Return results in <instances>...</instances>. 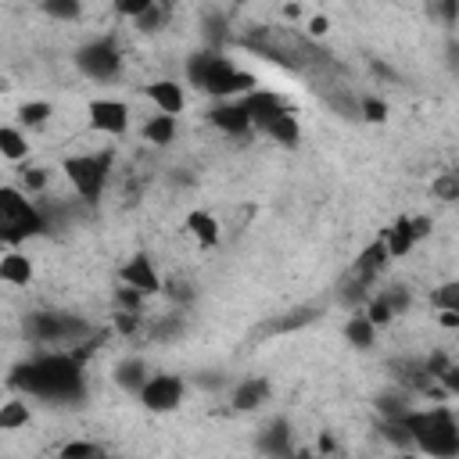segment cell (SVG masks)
Wrapping results in <instances>:
<instances>
[{
    "mask_svg": "<svg viewBox=\"0 0 459 459\" xmlns=\"http://www.w3.org/2000/svg\"><path fill=\"white\" fill-rule=\"evenodd\" d=\"M43 11L50 19H57V22H73V19H80L83 4L80 0H43Z\"/></svg>",
    "mask_w": 459,
    "mask_h": 459,
    "instance_id": "obj_27",
    "label": "cell"
},
{
    "mask_svg": "<svg viewBox=\"0 0 459 459\" xmlns=\"http://www.w3.org/2000/svg\"><path fill=\"white\" fill-rule=\"evenodd\" d=\"M391 262V255H387V244L384 241H373L370 248H363V255L356 258V277L363 280V284H370L384 266Z\"/></svg>",
    "mask_w": 459,
    "mask_h": 459,
    "instance_id": "obj_16",
    "label": "cell"
},
{
    "mask_svg": "<svg viewBox=\"0 0 459 459\" xmlns=\"http://www.w3.org/2000/svg\"><path fill=\"white\" fill-rule=\"evenodd\" d=\"M326 33H331V19H326V15H312V19H309V36L319 40V36H326Z\"/></svg>",
    "mask_w": 459,
    "mask_h": 459,
    "instance_id": "obj_39",
    "label": "cell"
},
{
    "mask_svg": "<svg viewBox=\"0 0 459 459\" xmlns=\"http://www.w3.org/2000/svg\"><path fill=\"white\" fill-rule=\"evenodd\" d=\"M29 155V141L22 137V129L15 126H0V158L8 162H26Z\"/></svg>",
    "mask_w": 459,
    "mask_h": 459,
    "instance_id": "obj_21",
    "label": "cell"
},
{
    "mask_svg": "<svg viewBox=\"0 0 459 459\" xmlns=\"http://www.w3.org/2000/svg\"><path fill=\"white\" fill-rule=\"evenodd\" d=\"M26 424H29V406H26L22 399L0 406V431H19V427H26Z\"/></svg>",
    "mask_w": 459,
    "mask_h": 459,
    "instance_id": "obj_25",
    "label": "cell"
},
{
    "mask_svg": "<svg viewBox=\"0 0 459 459\" xmlns=\"http://www.w3.org/2000/svg\"><path fill=\"white\" fill-rule=\"evenodd\" d=\"M409 223H413V233H417V241L431 233V219H409Z\"/></svg>",
    "mask_w": 459,
    "mask_h": 459,
    "instance_id": "obj_42",
    "label": "cell"
},
{
    "mask_svg": "<svg viewBox=\"0 0 459 459\" xmlns=\"http://www.w3.org/2000/svg\"><path fill=\"white\" fill-rule=\"evenodd\" d=\"M384 244H387V255H391V258H402V255H409V251H413V244H417V233H413V223H409V216L395 219V226H391V230H384Z\"/></svg>",
    "mask_w": 459,
    "mask_h": 459,
    "instance_id": "obj_18",
    "label": "cell"
},
{
    "mask_svg": "<svg viewBox=\"0 0 459 459\" xmlns=\"http://www.w3.org/2000/svg\"><path fill=\"white\" fill-rule=\"evenodd\" d=\"M380 298H384V302L391 305V312H395V316L409 309V291H402V287H395V291H384Z\"/></svg>",
    "mask_w": 459,
    "mask_h": 459,
    "instance_id": "obj_36",
    "label": "cell"
},
{
    "mask_svg": "<svg viewBox=\"0 0 459 459\" xmlns=\"http://www.w3.org/2000/svg\"><path fill=\"white\" fill-rule=\"evenodd\" d=\"M0 87H4V80H0Z\"/></svg>",
    "mask_w": 459,
    "mask_h": 459,
    "instance_id": "obj_46",
    "label": "cell"
},
{
    "mask_svg": "<svg viewBox=\"0 0 459 459\" xmlns=\"http://www.w3.org/2000/svg\"><path fill=\"white\" fill-rule=\"evenodd\" d=\"M359 115H363L366 122H387V104H384L380 97H363V101H359Z\"/></svg>",
    "mask_w": 459,
    "mask_h": 459,
    "instance_id": "obj_30",
    "label": "cell"
},
{
    "mask_svg": "<svg viewBox=\"0 0 459 459\" xmlns=\"http://www.w3.org/2000/svg\"><path fill=\"white\" fill-rule=\"evenodd\" d=\"M399 420H402V427L409 431L413 448L427 452V455H438V459L459 455V424H455L452 409H445V406L427 409V413L406 409Z\"/></svg>",
    "mask_w": 459,
    "mask_h": 459,
    "instance_id": "obj_3",
    "label": "cell"
},
{
    "mask_svg": "<svg viewBox=\"0 0 459 459\" xmlns=\"http://www.w3.org/2000/svg\"><path fill=\"white\" fill-rule=\"evenodd\" d=\"M57 455L61 459H97V455H104V448L94 445V441H69Z\"/></svg>",
    "mask_w": 459,
    "mask_h": 459,
    "instance_id": "obj_29",
    "label": "cell"
},
{
    "mask_svg": "<svg viewBox=\"0 0 459 459\" xmlns=\"http://www.w3.org/2000/svg\"><path fill=\"white\" fill-rule=\"evenodd\" d=\"M187 80L205 90L209 97H219V101H230V97H244L248 90H255V76L237 69V65L230 57H223L216 47L209 50H198V54H190L187 61Z\"/></svg>",
    "mask_w": 459,
    "mask_h": 459,
    "instance_id": "obj_2",
    "label": "cell"
},
{
    "mask_svg": "<svg viewBox=\"0 0 459 459\" xmlns=\"http://www.w3.org/2000/svg\"><path fill=\"white\" fill-rule=\"evenodd\" d=\"M119 280H122L126 287H137L144 298H151V295L162 291V277H158V270L151 266L148 255H134V258H129L126 266L119 270Z\"/></svg>",
    "mask_w": 459,
    "mask_h": 459,
    "instance_id": "obj_12",
    "label": "cell"
},
{
    "mask_svg": "<svg viewBox=\"0 0 459 459\" xmlns=\"http://www.w3.org/2000/svg\"><path fill=\"white\" fill-rule=\"evenodd\" d=\"M43 230H47V223L26 194L19 187H0V241L22 244Z\"/></svg>",
    "mask_w": 459,
    "mask_h": 459,
    "instance_id": "obj_4",
    "label": "cell"
},
{
    "mask_svg": "<svg viewBox=\"0 0 459 459\" xmlns=\"http://www.w3.org/2000/svg\"><path fill=\"white\" fill-rule=\"evenodd\" d=\"M187 230H190V237L198 241L202 248H212V244L219 241V223H216V216H209V212H190V216H187Z\"/></svg>",
    "mask_w": 459,
    "mask_h": 459,
    "instance_id": "obj_20",
    "label": "cell"
},
{
    "mask_svg": "<svg viewBox=\"0 0 459 459\" xmlns=\"http://www.w3.org/2000/svg\"><path fill=\"white\" fill-rule=\"evenodd\" d=\"M162 19H165V8H162L158 0H155V4H151L144 15H137L134 22H137V29H141V33H155V29L162 26Z\"/></svg>",
    "mask_w": 459,
    "mask_h": 459,
    "instance_id": "obj_32",
    "label": "cell"
},
{
    "mask_svg": "<svg viewBox=\"0 0 459 459\" xmlns=\"http://www.w3.org/2000/svg\"><path fill=\"white\" fill-rule=\"evenodd\" d=\"M144 380H148V363L144 359H126V363L115 366V384L122 391H129V395H137V391L144 387Z\"/></svg>",
    "mask_w": 459,
    "mask_h": 459,
    "instance_id": "obj_19",
    "label": "cell"
},
{
    "mask_svg": "<svg viewBox=\"0 0 459 459\" xmlns=\"http://www.w3.org/2000/svg\"><path fill=\"white\" fill-rule=\"evenodd\" d=\"M151 4H155V0H115V11H119L122 19H137V15H144Z\"/></svg>",
    "mask_w": 459,
    "mask_h": 459,
    "instance_id": "obj_33",
    "label": "cell"
},
{
    "mask_svg": "<svg viewBox=\"0 0 459 459\" xmlns=\"http://www.w3.org/2000/svg\"><path fill=\"white\" fill-rule=\"evenodd\" d=\"M111 151H97V155H76V158H65V176H69V183L76 187V194L83 202L97 205L101 194L108 187V172H111Z\"/></svg>",
    "mask_w": 459,
    "mask_h": 459,
    "instance_id": "obj_6",
    "label": "cell"
},
{
    "mask_svg": "<svg viewBox=\"0 0 459 459\" xmlns=\"http://www.w3.org/2000/svg\"><path fill=\"white\" fill-rule=\"evenodd\" d=\"M441 11H445V22L455 26V0H441Z\"/></svg>",
    "mask_w": 459,
    "mask_h": 459,
    "instance_id": "obj_43",
    "label": "cell"
},
{
    "mask_svg": "<svg viewBox=\"0 0 459 459\" xmlns=\"http://www.w3.org/2000/svg\"><path fill=\"white\" fill-rule=\"evenodd\" d=\"M209 119H212V126H219L223 134H230V137H241V134H248V129H251L244 104L233 101V97H230V101H219V104L209 111Z\"/></svg>",
    "mask_w": 459,
    "mask_h": 459,
    "instance_id": "obj_13",
    "label": "cell"
},
{
    "mask_svg": "<svg viewBox=\"0 0 459 459\" xmlns=\"http://www.w3.org/2000/svg\"><path fill=\"white\" fill-rule=\"evenodd\" d=\"M434 194H438V198L441 202H455L459 198V180L448 172V176H441L438 183H434Z\"/></svg>",
    "mask_w": 459,
    "mask_h": 459,
    "instance_id": "obj_35",
    "label": "cell"
},
{
    "mask_svg": "<svg viewBox=\"0 0 459 459\" xmlns=\"http://www.w3.org/2000/svg\"><path fill=\"white\" fill-rule=\"evenodd\" d=\"M262 452H277V455H287L291 452V427L284 420H277L270 427V434L262 438Z\"/></svg>",
    "mask_w": 459,
    "mask_h": 459,
    "instance_id": "obj_26",
    "label": "cell"
},
{
    "mask_svg": "<svg viewBox=\"0 0 459 459\" xmlns=\"http://www.w3.org/2000/svg\"><path fill=\"white\" fill-rule=\"evenodd\" d=\"M87 119L97 134H108V137H122L129 129V108L122 101H111V97H97L87 104Z\"/></svg>",
    "mask_w": 459,
    "mask_h": 459,
    "instance_id": "obj_11",
    "label": "cell"
},
{
    "mask_svg": "<svg viewBox=\"0 0 459 459\" xmlns=\"http://www.w3.org/2000/svg\"><path fill=\"white\" fill-rule=\"evenodd\" d=\"M219 29H223V19H219V15H212V19H209V36H212V40H219Z\"/></svg>",
    "mask_w": 459,
    "mask_h": 459,
    "instance_id": "obj_44",
    "label": "cell"
},
{
    "mask_svg": "<svg viewBox=\"0 0 459 459\" xmlns=\"http://www.w3.org/2000/svg\"><path fill=\"white\" fill-rule=\"evenodd\" d=\"M119 331H122V334H129V331H137V312H129V309H126V312L119 316Z\"/></svg>",
    "mask_w": 459,
    "mask_h": 459,
    "instance_id": "obj_40",
    "label": "cell"
},
{
    "mask_svg": "<svg viewBox=\"0 0 459 459\" xmlns=\"http://www.w3.org/2000/svg\"><path fill=\"white\" fill-rule=\"evenodd\" d=\"M441 326L455 331V326H459V309H441Z\"/></svg>",
    "mask_w": 459,
    "mask_h": 459,
    "instance_id": "obj_41",
    "label": "cell"
},
{
    "mask_svg": "<svg viewBox=\"0 0 459 459\" xmlns=\"http://www.w3.org/2000/svg\"><path fill=\"white\" fill-rule=\"evenodd\" d=\"M345 338H348V345H356V348H370V345L377 341V326L366 319V312H359V316H352V319L345 323Z\"/></svg>",
    "mask_w": 459,
    "mask_h": 459,
    "instance_id": "obj_22",
    "label": "cell"
},
{
    "mask_svg": "<svg viewBox=\"0 0 459 459\" xmlns=\"http://www.w3.org/2000/svg\"><path fill=\"white\" fill-rule=\"evenodd\" d=\"M4 248H8V244H4V241H0V255H4Z\"/></svg>",
    "mask_w": 459,
    "mask_h": 459,
    "instance_id": "obj_45",
    "label": "cell"
},
{
    "mask_svg": "<svg viewBox=\"0 0 459 459\" xmlns=\"http://www.w3.org/2000/svg\"><path fill=\"white\" fill-rule=\"evenodd\" d=\"M248 50H258L262 57H270L277 65H284V69H305V61L312 57L309 43L298 40L291 29H277V26H266V29H258L255 36L244 40Z\"/></svg>",
    "mask_w": 459,
    "mask_h": 459,
    "instance_id": "obj_5",
    "label": "cell"
},
{
    "mask_svg": "<svg viewBox=\"0 0 459 459\" xmlns=\"http://www.w3.org/2000/svg\"><path fill=\"white\" fill-rule=\"evenodd\" d=\"M11 387L26 391V395H36V399H50V402H80L87 391V377H83V363L76 356L50 352V356L19 363L11 370Z\"/></svg>",
    "mask_w": 459,
    "mask_h": 459,
    "instance_id": "obj_1",
    "label": "cell"
},
{
    "mask_svg": "<svg viewBox=\"0 0 459 459\" xmlns=\"http://www.w3.org/2000/svg\"><path fill=\"white\" fill-rule=\"evenodd\" d=\"M148 97H151V104H155L162 115H180V111L187 108L183 87L172 83V80H158V83H151V87H148Z\"/></svg>",
    "mask_w": 459,
    "mask_h": 459,
    "instance_id": "obj_15",
    "label": "cell"
},
{
    "mask_svg": "<svg viewBox=\"0 0 459 459\" xmlns=\"http://www.w3.org/2000/svg\"><path fill=\"white\" fill-rule=\"evenodd\" d=\"M438 309H459V284H445L441 291H434L431 298Z\"/></svg>",
    "mask_w": 459,
    "mask_h": 459,
    "instance_id": "obj_34",
    "label": "cell"
},
{
    "mask_svg": "<svg viewBox=\"0 0 459 459\" xmlns=\"http://www.w3.org/2000/svg\"><path fill=\"white\" fill-rule=\"evenodd\" d=\"M26 334L40 345H83L90 334V323L65 312H33L26 319Z\"/></svg>",
    "mask_w": 459,
    "mask_h": 459,
    "instance_id": "obj_7",
    "label": "cell"
},
{
    "mask_svg": "<svg viewBox=\"0 0 459 459\" xmlns=\"http://www.w3.org/2000/svg\"><path fill=\"white\" fill-rule=\"evenodd\" d=\"M137 395H141L144 409H151V413H172L183 402V380L176 373H155V377L144 380V387L137 391Z\"/></svg>",
    "mask_w": 459,
    "mask_h": 459,
    "instance_id": "obj_9",
    "label": "cell"
},
{
    "mask_svg": "<svg viewBox=\"0 0 459 459\" xmlns=\"http://www.w3.org/2000/svg\"><path fill=\"white\" fill-rule=\"evenodd\" d=\"M144 137L151 141V144H172L176 141V115H155V119H148L144 122Z\"/></svg>",
    "mask_w": 459,
    "mask_h": 459,
    "instance_id": "obj_24",
    "label": "cell"
},
{
    "mask_svg": "<svg viewBox=\"0 0 459 459\" xmlns=\"http://www.w3.org/2000/svg\"><path fill=\"white\" fill-rule=\"evenodd\" d=\"M270 391H273V384H270L266 377H248V380H241V384L233 387V409H237V413L258 409L262 402H270Z\"/></svg>",
    "mask_w": 459,
    "mask_h": 459,
    "instance_id": "obj_14",
    "label": "cell"
},
{
    "mask_svg": "<svg viewBox=\"0 0 459 459\" xmlns=\"http://www.w3.org/2000/svg\"><path fill=\"white\" fill-rule=\"evenodd\" d=\"M47 119H50V104H47V101H26V104L19 108V122L29 126V129L43 126Z\"/></svg>",
    "mask_w": 459,
    "mask_h": 459,
    "instance_id": "obj_28",
    "label": "cell"
},
{
    "mask_svg": "<svg viewBox=\"0 0 459 459\" xmlns=\"http://www.w3.org/2000/svg\"><path fill=\"white\" fill-rule=\"evenodd\" d=\"M241 104H244V111H248V122H251V129H262L266 134L270 129V122L273 119H280L284 111H291L287 108V101L280 97V94H270V90H248L244 97H241Z\"/></svg>",
    "mask_w": 459,
    "mask_h": 459,
    "instance_id": "obj_10",
    "label": "cell"
},
{
    "mask_svg": "<svg viewBox=\"0 0 459 459\" xmlns=\"http://www.w3.org/2000/svg\"><path fill=\"white\" fill-rule=\"evenodd\" d=\"M22 183H26V190H43L47 187V169H26Z\"/></svg>",
    "mask_w": 459,
    "mask_h": 459,
    "instance_id": "obj_38",
    "label": "cell"
},
{
    "mask_svg": "<svg viewBox=\"0 0 459 459\" xmlns=\"http://www.w3.org/2000/svg\"><path fill=\"white\" fill-rule=\"evenodd\" d=\"M76 65H80V73H87L90 80L108 83V80H115L122 73V54H119V47L111 40H94L76 54Z\"/></svg>",
    "mask_w": 459,
    "mask_h": 459,
    "instance_id": "obj_8",
    "label": "cell"
},
{
    "mask_svg": "<svg viewBox=\"0 0 459 459\" xmlns=\"http://www.w3.org/2000/svg\"><path fill=\"white\" fill-rule=\"evenodd\" d=\"M366 319H370L373 326H387L391 319H395V312H391V305H387V302L377 295V298L370 302V309H366Z\"/></svg>",
    "mask_w": 459,
    "mask_h": 459,
    "instance_id": "obj_31",
    "label": "cell"
},
{
    "mask_svg": "<svg viewBox=\"0 0 459 459\" xmlns=\"http://www.w3.org/2000/svg\"><path fill=\"white\" fill-rule=\"evenodd\" d=\"M141 302H144V295H141L137 287H119V305H122V309L137 312V309H141Z\"/></svg>",
    "mask_w": 459,
    "mask_h": 459,
    "instance_id": "obj_37",
    "label": "cell"
},
{
    "mask_svg": "<svg viewBox=\"0 0 459 459\" xmlns=\"http://www.w3.org/2000/svg\"><path fill=\"white\" fill-rule=\"evenodd\" d=\"M0 280H8L15 287H26L33 280L29 255H22V251H4V255H0Z\"/></svg>",
    "mask_w": 459,
    "mask_h": 459,
    "instance_id": "obj_17",
    "label": "cell"
},
{
    "mask_svg": "<svg viewBox=\"0 0 459 459\" xmlns=\"http://www.w3.org/2000/svg\"><path fill=\"white\" fill-rule=\"evenodd\" d=\"M266 134H270L277 144H287V148H295V144L302 141V126H298V119H295L291 111H284L280 119H273V122H270V129H266Z\"/></svg>",
    "mask_w": 459,
    "mask_h": 459,
    "instance_id": "obj_23",
    "label": "cell"
}]
</instances>
